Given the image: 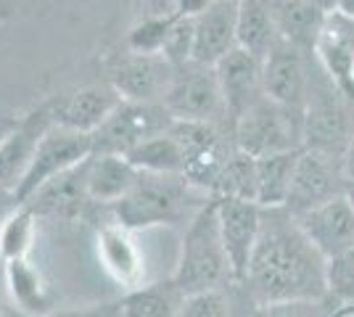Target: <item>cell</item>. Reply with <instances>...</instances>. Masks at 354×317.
Masks as SVG:
<instances>
[{
    "label": "cell",
    "mask_w": 354,
    "mask_h": 317,
    "mask_svg": "<svg viewBox=\"0 0 354 317\" xmlns=\"http://www.w3.org/2000/svg\"><path fill=\"white\" fill-rule=\"evenodd\" d=\"M175 317H227V302L222 291H207L185 296Z\"/></svg>",
    "instance_id": "33"
},
{
    "label": "cell",
    "mask_w": 354,
    "mask_h": 317,
    "mask_svg": "<svg viewBox=\"0 0 354 317\" xmlns=\"http://www.w3.org/2000/svg\"><path fill=\"white\" fill-rule=\"evenodd\" d=\"M169 135L183 151V177L193 188L214 191L225 159L236 146H227V135L217 122H175Z\"/></svg>",
    "instance_id": "9"
},
{
    "label": "cell",
    "mask_w": 354,
    "mask_h": 317,
    "mask_svg": "<svg viewBox=\"0 0 354 317\" xmlns=\"http://www.w3.org/2000/svg\"><path fill=\"white\" fill-rule=\"evenodd\" d=\"M281 37L275 30V21L270 14L267 0H241L236 19V43L241 50L251 53L254 59L265 61L270 48Z\"/></svg>",
    "instance_id": "23"
},
{
    "label": "cell",
    "mask_w": 354,
    "mask_h": 317,
    "mask_svg": "<svg viewBox=\"0 0 354 317\" xmlns=\"http://www.w3.org/2000/svg\"><path fill=\"white\" fill-rule=\"evenodd\" d=\"M140 172L124 156H90L88 159V198L93 204H119L135 188Z\"/></svg>",
    "instance_id": "22"
},
{
    "label": "cell",
    "mask_w": 354,
    "mask_h": 317,
    "mask_svg": "<svg viewBox=\"0 0 354 317\" xmlns=\"http://www.w3.org/2000/svg\"><path fill=\"white\" fill-rule=\"evenodd\" d=\"M333 11H341L346 16H354V0H333Z\"/></svg>",
    "instance_id": "37"
},
{
    "label": "cell",
    "mask_w": 354,
    "mask_h": 317,
    "mask_svg": "<svg viewBox=\"0 0 354 317\" xmlns=\"http://www.w3.org/2000/svg\"><path fill=\"white\" fill-rule=\"evenodd\" d=\"M212 193L214 198H241L257 204V159L233 148L222 164Z\"/></svg>",
    "instance_id": "29"
},
{
    "label": "cell",
    "mask_w": 354,
    "mask_h": 317,
    "mask_svg": "<svg viewBox=\"0 0 354 317\" xmlns=\"http://www.w3.org/2000/svg\"><path fill=\"white\" fill-rule=\"evenodd\" d=\"M50 127H53V111L50 104H45L19 124H14L11 133L0 140V191L14 193V188L30 166L40 137Z\"/></svg>",
    "instance_id": "17"
},
{
    "label": "cell",
    "mask_w": 354,
    "mask_h": 317,
    "mask_svg": "<svg viewBox=\"0 0 354 317\" xmlns=\"http://www.w3.org/2000/svg\"><path fill=\"white\" fill-rule=\"evenodd\" d=\"M0 309H3V302H0Z\"/></svg>",
    "instance_id": "44"
},
{
    "label": "cell",
    "mask_w": 354,
    "mask_h": 317,
    "mask_svg": "<svg viewBox=\"0 0 354 317\" xmlns=\"http://www.w3.org/2000/svg\"><path fill=\"white\" fill-rule=\"evenodd\" d=\"M214 206H217L222 246L230 265V278L238 283H246L251 257L262 230V206L241 198H214Z\"/></svg>",
    "instance_id": "12"
},
{
    "label": "cell",
    "mask_w": 354,
    "mask_h": 317,
    "mask_svg": "<svg viewBox=\"0 0 354 317\" xmlns=\"http://www.w3.org/2000/svg\"><path fill=\"white\" fill-rule=\"evenodd\" d=\"M119 104H122V98L111 85L82 88V90H74L72 95L56 98L50 104L53 124L82 133V135H93Z\"/></svg>",
    "instance_id": "18"
},
{
    "label": "cell",
    "mask_w": 354,
    "mask_h": 317,
    "mask_svg": "<svg viewBox=\"0 0 354 317\" xmlns=\"http://www.w3.org/2000/svg\"><path fill=\"white\" fill-rule=\"evenodd\" d=\"M246 283L265 304H304L328 296V262L286 209H262V230Z\"/></svg>",
    "instance_id": "1"
},
{
    "label": "cell",
    "mask_w": 354,
    "mask_h": 317,
    "mask_svg": "<svg viewBox=\"0 0 354 317\" xmlns=\"http://www.w3.org/2000/svg\"><path fill=\"white\" fill-rule=\"evenodd\" d=\"M346 182L349 180H346L341 156L301 148L299 159H296L288 201H286L283 209L299 217V214L315 209V206H320L330 198L344 196L346 193Z\"/></svg>",
    "instance_id": "10"
},
{
    "label": "cell",
    "mask_w": 354,
    "mask_h": 317,
    "mask_svg": "<svg viewBox=\"0 0 354 317\" xmlns=\"http://www.w3.org/2000/svg\"><path fill=\"white\" fill-rule=\"evenodd\" d=\"M304 3H312V6H317L323 11H333V0H304Z\"/></svg>",
    "instance_id": "38"
},
{
    "label": "cell",
    "mask_w": 354,
    "mask_h": 317,
    "mask_svg": "<svg viewBox=\"0 0 354 317\" xmlns=\"http://www.w3.org/2000/svg\"><path fill=\"white\" fill-rule=\"evenodd\" d=\"M175 66L159 53H124L109 69V85L122 101L135 104H164L172 85Z\"/></svg>",
    "instance_id": "11"
},
{
    "label": "cell",
    "mask_w": 354,
    "mask_h": 317,
    "mask_svg": "<svg viewBox=\"0 0 354 317\" xmlns=\"http://www.w3.org/2000/svg\"><path fill=\"white\" fill-rule=\"evenodd\" d=\"M328 296L341 307H354V251L328 262Z\"/></svg>",
    "instance_id": "32"
},
{
    "label": "cell",
    "mask_w": 354,
    "mask_h": 317,
    "mask_svg": "<svg viewBox=\"0 0 354 317\" xmlns=\"http://www.w3.org/2000/svg\"><path fill=\"white\" fill-rule=\"evenodd\" d=\"M138 172L148 175H183V151L169 133L148 137L124 156Z\"/></svg>",
    "instance_id": "27"
},
{
    "label": "cell",
    "mask_w": 354,
    "mask_h": 317,
    "mask_svg": "<svg viewBox=\"0 0 354 317\" xmlns=\"http://www.w3.org/2000/svg\"><path fill=\"white\" fill-rule=\"evenodd\" d=\"M98 254L104 259L106 270L111 272L117 280L135 286L140 278V254L127 238V230L119 225H109L98 236Z\"/></svg>",
    "instance_id": "25"
},
{
    "label": "cell",
    "mask_w": 354,
    "mask_h": 317,
    "mask_svg": "<svg viewBox=\"0 0 354 317\" xmlns=\"http://www.w3.org/2000/svg\"><path fill=\"white\" fill-rule=\"evenodd\" d=\"M175 3V14L185 16V19H196L198 14H204L209 6L214 3V0H172Z\"/></svg>",
    "instance_id": "35"
},
{
    "label": "cell",
    "mask_w": 354,
    "mask_h": 317,
    "mask_svg": "<svg viewBox=\"0 0 354 317\" xmlns=\"http://www.w3.org/2000/svg\"><path fill=\"white\" fill-rule=\"evenodd\" d=\"M32 241H35V214L27 206H16L0 222V259L6 265L16 259H27Z\"/></svg>",
    "instance_id": "30"
},
{
    "label": "cell",
    "mask_w": 354,
    "mask_h": 317,
    "mask_svg": "<svg viewBox=\"0 0 354 317\" xmlns=\"http://www.w3.org/2000/svg\"><path fill=\"white\" fill-rule=\"evenodd\" d=\"M48 317H122V302L95 304L85 309H61V312H50Z\"/></svg>",
    "instance_id": "34"
},
{
    "label": "cell",
    "mask_w": 354,
    "mask_h": 317,
    "mask_svg": "<svg viewBox=\"0 0 354 317\" xmlns=\"http://www.w3.org/2000/svg\"><path fill=\"white\" fill-rule=\"evenodd\" d=\"M346 95H341L330 79H325L323 88L312 85L310 79V98L304 108V148L312 151L333 153L344 159V151L349 148L354 137L352 124V106Z\"/></svg>",
    "instance_id": "6"
},
{
    "label": "cell",
    "mask_w": 354,
    "mask_h": 317,
    "mask_svg": "<svg viewBox=\"0 0 354 317\" xmlns=\"http://www.w3.org/2000/svg\"><path fill=\"white\" fill-rule=\"evenodd\" d=\"M8 133H11V130H6V127H0V140H3V137L8 135Z\"/></svg>",
    "instance_id": "41"
},
{
    "label": "cell",
    "mask_w": 354,
    "mask_h": 317,
    "mask_svg": "<svg viewBox=\"0 0 354 317\" xmlns=\"http://www.w3.org/2000/svg\"><path fill=\"white\" fill-rule=\"evenodd\" d=\"M312 56L333 88L354 101V16L328 11Z\"/></svg>",
    "instance_id": "13"
},
{
    "label": "cell",
    "mask_w": 354,
    "mask_h": 317,
    "mask_svg": "<svg viewBox=\"0 0 354 317\" xmlns=\"http://www.w3.org/2000/svg\"><path fill=\"white\" fill-rule=\"evenodd\" d=\"M183 294L172 286V280L156 286H140L122 299V317H175Z\"/></svg>",
    "instance_id": "28"
},
{
    "label": "cell",
    "mask_w": 354,
    "mask_h": 317,
    "mask_svg": "<svg viewBox=\"0 0 354 317\" xmlns=\"http://www.w3.org/2000/svg\"><path fill=\"white\" fill-rule=\"evenodd\" d=\"M238 3L214 0L204 14L193 19V61L217 66L230 50H236Z\"/></svg>",
    "instance_id": "19"
},
{
    "label": "cell",
    "mask_w": 354,
    "mask_h": 317,
    "mask_svg": "<svg viewBox=\"0 0 354 317\" xmlns=\"http://www.w3.org/2000/svg\"><path fill=\"white\" fill-rule=\"evenodd\" d=\"M93 156V143H90V135H82V133H74V130H66V127H59L53 124L37 143L35 148V156H32L30 166L24 172V177L19 180V185L14 188V201L16 206L27 204L40 188H43L48 180L64 175L66 169L82 164L85 159Z\"/></svg>",
    "instance_id": "7"
},
{
    "label": "cell",
    "mask_w": 354,
    "mask_h": 317,
    "mask_svg": "<svg viewBox=\"0 0 354 317\" xmlns=\"http://www.w3.org/2000/svg\"><path fill=\"white\" fill-rule=\"evenodd\" d=\"M164 106L175 122H227L217 72L214 66H204L198 61L177 66L172 85L164 95Z\"/></svg>",
    "instance_id": "8"
},
{
    "label": "cell",
    "mask_w": 354,
    "mask_h": 317,
    "mask_svg": "<svg viewBox=\"0 0 354 317\" xmlns=\"http://www.w3.org/2000/svg\"><path fill=\"white\" fill-rule=\"evenodd\" d=\"M0 193H3V191H0ZM6 214H8V211H3V209H0V222H3V217H6Z\"/></svg>",
    "instance_id": "42"
},
{
    "label": "cell",
    "mask_w": 354,
    "mask_h": 317,
    "mask_svg": "<svg viewBox=\"0 0 354 317\" xmlns=\"http://www.w3.org/2000/svg\"><path fill=\"white\" fill-rule=\"evenodd\" d=\"M233 146L254 159L304 148V111L259 98L233 124Z\"/></svg>",
    "instance_id": "3"
},
{
    "label": "cell",
    "mask_w": 354,
    "mask_h": 317,
    "mask_svg": "<svg viewBox=\"0 0 354 317\" xmlns=\"http://www.w3.org/2000/svg\"><path fill=\"white\" fill-rule=\"evenodd\" d=\"M227 278H230V265L217 225V206L214 198H209L188 222L180 246V259L169 280L183 296H193V294L220 291Z\"/></svg>",
    "instance_id": "2"
},
{
    "label": "cell",
    "mask_w": 354,
    "mask_h": 317,
    "mask_svg": "<svg viewBox=\"0 0 354 317\" xmlns=\"http://www.w3.org/2000/svg\"><path fill=\"white\" fill-rule=\"evenodd\" d=\"M180 14H162V16H151L146 21L135 24L130 35H127V48L133 53H159L162 56L164 46H167V37L172 27L177 24Z\"/></svg>",
    "instance_id": "31"
},
{
    "label": "cell",
    "mask_w": 354,
    "mask_h": 317,
    "mask_svg": "<svg viewBox=\"0 0 354 317\" xmlns=\"http://www.w3.org/2000/svg\"><path fill=\"white\" fill-rule=\"evenodd\" d=\"M175 124L172 114L164 104H135V101H122V104L109 114V119L90 135L93 153L95 156H127L135 146H140L148 137H156L169 133Z\"/></svg>",
    "instance_id": "5"
},
{
    "label": "cell",
    "mask_w": 354,
    "mask_h": 317,
    "mask_svg": "<svg viewBox=\"0 0 354 317\" xmlns=\"http://www.w3.org/2000/svg\"><path fill=\"white\" fill-rule=\"evenodd\" d=\"M310 79L307 53L296 50L283 40L270 48V53L262 61V88L267 98L275 104L304 111L310 98Z\"/></svg>",
    "instance_id": "15"
},
{
    "label": "cell",
    "mask_w": 354,
    "mask_h": 317,
    "mask_svg": "<svg viewBox=\"0 0 354 317\" xmlns=\"http://www.w3.org/2000/svg\"><path fill=\"white\" fill-rule=\"evenodd\" d=\"M214 72H217V82H220L227 124H230V133H233V124L259 98H265V88H262V61L254 59L246 50L236 48V50H230L214 66Z\"/></svg>",
    "instance_id": "16"
},
{
    "label": "cell",
    "mask_w": 354,
    "mask_h": 317,
    "mask_svg": "<svg viewBox=\"0 0 354 317\" xmlns=\"http://www.w3.org/2000/svg\"><path fill=\"white\" fill-rule=\"evenodd\" d=\"M88 159L82 164L66 169L64 175L48 180L35 196L21 204L35 217H77L88 204Z\"/></svg>",
    "instance_id": "20"
},
{
    "label": "cell",
    "mask_w": 354,
    "mask_h": 317,
    "mask_svg": "<svg viewBox=\"0 0 354 317\" xmlns=\"http://www.w3.org/2000/svg\"><path fill=\"white\" fill-rule=\"evenodd\" d=\"M267 6H270L278 37L310 56L315 50L328 11L312 6V3H304V0H267Z\"/></svg>",
    "instance_id": "21"
},
{
    "label": "cell",
    "mask_w": 354,
    "mask_h": 317,
    "mask_svg": "<svg viewBox=\"0 0 354 317\" xmlns=\"http://www.w3.org/2000/svg\"><path fill=\"white\" fill-rule=\"evenodd\" d=\"M225 3H241V0H225Z\"/></svg>",
    "instance_id": "43"
},
{
    "label": "cell",
    "mask_w": 354,
    "mask_h": 317,
    "mask_svg": "<svg viewBox=\"0 0 354 317\" xmlns=\"http://www.w3.org/2000/svg\"><path fill=\"white\" fill-rule=\"evenodd\" d=\"M299 151L272 153L257 159V206L262 209H283L288 201L291 180Z\"/></svg>",
    "instance_id": "24"
},
{
    "label": "cell",
    "mask_w": 354,
    "mask_h": 317,
    "mask_svg": "<svg viewBox=\"0 0 354 317\" xmlns=\"http://www.w3.org/2000/svg\"><path fill=\"white\" fill-rule=\"evenodd\" d=\"M6 280L14 302L35 317L50 315V291L40 280L37 270L32 267L27 259H16L6 265Z\"/></svg>",
    "instance_id": "26"
},
{
    "label": "cell",
    "mask_w": 354,
    "mask_h": 317,
    "mask_svg": "<svg viewBox=\"0 0 354 317\" xmlns=\"http://www.w3.org/2000/svg\"><path fill=\"white\" fill-rule=\"evenodd\" d=\"M193 185L183 175H148L140 172L135 188L114 204L117 225L124 230H140V227L175 222L185 211L188 191Z\"/></svg>",
    "instance_id": "4"
},
{
    "label": "cell",
    "mask_w": 354,
    "mask_h": 317,
    "mask_svg": "<svg viewBox=\"0 0 354 317\" xmlns=\"http://www.w3.org/2000/svg\"><path fill=\"white\" fill-rule=\"evenodd\" d=\"M346 198L352 201V206H354V180L346 182Z\"/></svg>",
    "instance_id": "40"
},
{
    "label": "cell",
    "mask_w": 354,
    "mask_h": 317,
    "mask_svg": "<svg viewBox=\"0 0 354 317\" xmlns=\"http://www.w3.org/2000/svg\"><path fill=\"white\" fill-rule=\"evenodd\" d=\"M336 317H354V307H341L339 312H336Z\"/></svg>",
    "instance_id": "39"
},
{
    "label": "cell",
    "mask_w": 354,
    "mask_h": 317,
    "mask_svg": "<svg viewBox=\"0 0 354 317\" xmlns=\"http://www.w3.org/2000/svg\"><path fill=\"white\" fill-rule=\"evenodd\" d=\"M296 222L325 262L354 251V206L346 193L299 214Z\"/></svg>",
    "instance_id": "14"
},
{
    "label": "cell",
    "mask_w": 354,
    "mask_h": 317,
    "mask_svg": "<svg viewBox=\"0 0 354 317\" xmlns=\"http://www.w3.org/2000/svg\"><path fill=\"white\" fill-rule=\"evenodd\" d=\"M344 172H346V180H354V137L349 148L344 151Z\"/></svg>",
    "instance_id": "36"
}]
</instances>
